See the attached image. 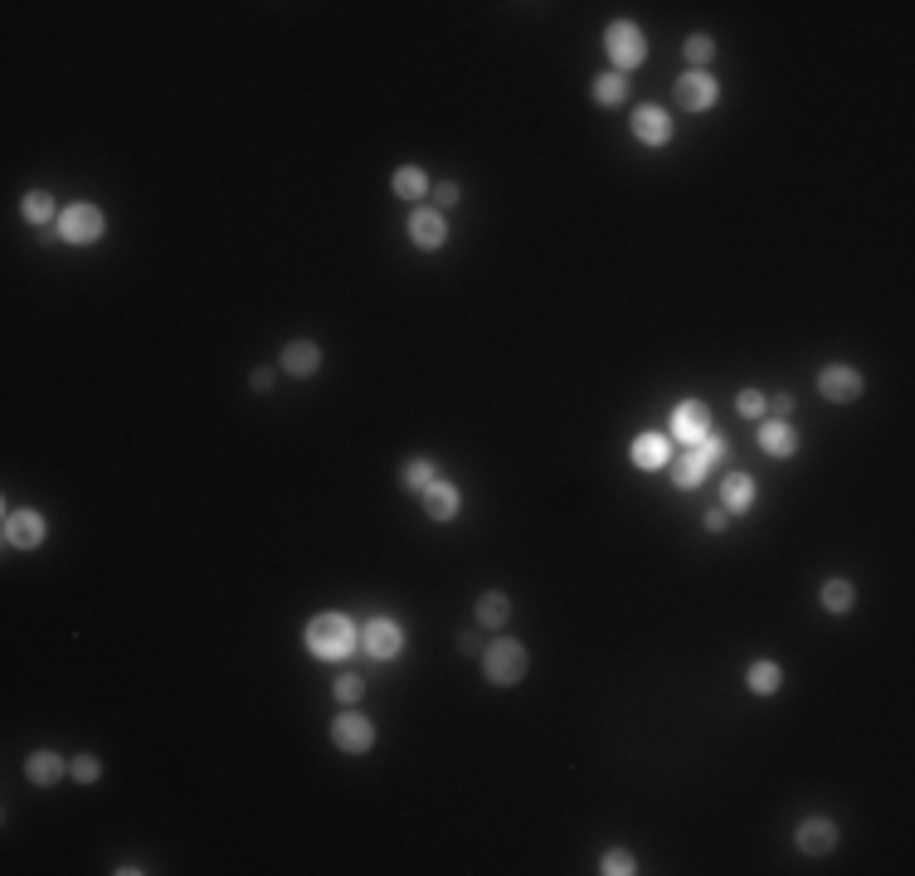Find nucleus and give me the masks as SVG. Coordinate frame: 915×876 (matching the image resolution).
Instances as JSON below:
<instances>
[{
  "label": "nucleus",
  "mask_w": 915,
  "mask_h": 876,
  "mask_svg": "<svg viewBox=\"0 0 915 876\" xmlns=\"http://www.w3.org/2000/svg\"><path fill=\"white\" fill-rule=\"evenodd\" d=\"M726 463V438L721 434H706L696 448H687V458L677 463V487H701V477L711 473V468H721Z\"/></svg>",
  "instance_id": "20e7f679"
},
{
  "label": "nucleus",
  "mask_w": 915,
  "mask_h": 876,
  "mask_svg": "<svg viewBox=\"0 0 915 876\" xmlns=\"http://www.w3.org/2000/svg\"><path fill=\"white\" fill-rule=\"evenodd\" d=\"M599 872L604 876H633L638 872V862H633V852H628V847H609V852L599 857Z\"/></svg>",
  "instance_id": "cd10ccee"
},
{
  "label": "nucleus",
  "mask_w": 915,
  "mask_h": 876,
  "mask_svg": "<svg viewBox=\"0 0 915 876\" xmlns=\"http://www.w3.org/2000/svg\"><path fill=\"white\" fill-rule=\"evenodd\" d=\"M623 98H628V78L623 73H599L594 78V103L599 108H619Z\"/></svg>",
  "instance_id": "393cba45"
},
{
  "label": "nucleus",
  "mask_w": 915,
  "mask_h": 876,
  "mask_svg": "<svg viewBox=\"0 0 915 876\" xmlns=\"http://www.w3.org/2000/svg\"><path fill=\"white\" fill-rule=\"evenodd\" d=\"M249 385H254L258 395H268V390H273V370H254V375H249Z\"/></svg>",
  "instance_id": "f704fd0d"
},
{
  "label": "nucleus",
  "mask_w": 915,
  "mask_h": 876,
  "mask_svg": "<svg viewBox=\"0 0 915 876\" xmlns=\"http://www.w3.org/2000/svg\"><path fill=\"white\" fill-rule=\"evenodd\" d=\"M463 200V190H458V181H439L434 185V205H443V210H453Z\"/></svg>",
  "instance_id": "473e14b6"
},
{
  "label": "nucleus",
  "mask_w": 915,
  "mask_h": 876,
  "mask_svg": "<svg viewBox=\"0 0 915 876\" xmlns=\"http://www.w3.org/2000/svg\"><path fill=\"white\" fill-rule=\"evenodd\" d=\"M716 98H721V83H716L706 69H687L682 78H677V103H682L687 112L716 108Z\"/></svg>",
  "instance_id": "6e6552de"
},
{
  "label": "nucleus",
  "mask_w": 915,
  "mask_h": 876,
  "mask_svg": "<svg viewBox=\"0 0 915 876\" xmlns=\"http://www.w3.org/2000/svg\"><path fill=\"white\" fill-rule=\"evenodd\" d=\"M760 448H765L769 458H794L799 453V429L789 419H765L760 424Z\"/></svg>",
  "instance_id": "dca6fc26"
},
{
  "label": "nucleus",
  "mask_w": 915,
  "mask_h": 876,
  "mask_svg": "<svg viewBox=\"0 0 915 876\" xmlns=\"http://www.w3.org/2000/svg\"><path fill=\"white\" fill-rule=\"evenodd\" d=\"M307 648H312V657H322V662H341V657H351L356 648H361L356 623L346 619V614H317V619L307 623Z\"/></svg>",
  "instance_id": "f257e3e1"
},
{
  "label": "nucleus",
  "mask_w": 915,
  "mask_h": 876,
  "mask_svg": "<svg viewBox=\"0 0 915 876\" xmlns=\"http://www.w3.org/2000/svg\"><path fill=\"white\" fill-rule=\"evenodd\" d=\"M862 390H867V380H862V370H852V365H823L818 370V395L833 404H852L862 400Z\"/></svg>",
  "instance_id": "0eeeda50"
},
{
  "label": "nucleus",
  "mask_w": 915,
  "mask_h": 876,
  "mask_svg": "<svg viewBox=\"0 0 915 876\" xmlns=\"http://www.w3.org/2000/svg\"><path fill=\"white\" fill-rule=\"evenodd\" d=\"M507 619H512V599H507L502 589L477 594V623H482V628H507Z\"/></svg>",
  "instance_id": "412c9836"
},
{
  "label": "nucleus",
  "mask_w": 915,
  "mask_h": 876,
  "mask_svg": "<svg viewBox=\"0 0 915 876\" xmlns=\"http://www.w3.org/2000/svg\"><path fill=\"white\" fill-rule=\"evenodd\" d=\"M735 409H740L745 419H765V395H760V390H740V395H735Z\"/></svg>",
  "instance_id": "2f4dec72"
},
{
  "label": "nucleus",
  "mask_w": 915,
  "mask_h": 876,
  "mask_svg": "<svg viewBox=\"0 0 915 876\" xmlns=\"http://www.w3.org/2000/svg\"><path fill=\"white\" fill-rule=\"evenodd\" d=\"M633 137H638L643 146H667L672 142V117H667V108H653V103L633 108Z\"/></svg>",
  "instance_id": "f8f14e48"
},
{
  "label": "nucleus",
  "mask_w": 915,
  "mask_h": 876,
  "mask_svg": "<svg viewBox=\"0 0 915 876\" xmlns=\"http://www.w3.org/2000/svg\"><path fill=\"white\" fill-rule=\"evenodd\" d=\"M64 774H69V765H64V755H54V750H35V755L25 760V779L39 784V789H54Z\"/></svg>",
  "instance_id": "a211bd4d"
},
{
  "label": "nucleus",
  "mask_w": 915,
  "mask_h": 876,
  "mask_svg": "<svg viewBox=\"0 0 915 876\" xmlns=\"http://www.w3.org/2000/svg\"><path fill=\"white\" fill-rule=\"evenodd\" d=\"M604 49H609V59H614V73H628L648 59V35H643L633 20H614V25L604 30Z\"/></svg>",
  "instance_id": "7ed1b4c3"
},
{
  "label": "nucleus",
  "mask_w": 915,
  "mask_h": 876,
  "mask_svg": "<svg viewBox=\"0 0 915 876\" xmlns=\"http://www.w3.org/2000/svg\"><path fill=\"white\" fill-rule=\"evenodd\" d=\"M69 774H74L78 784H98V779H103V765H98L93 755H74V760H69Z\"/></svg>",
  "instance_id": "7c9ffc66"
},
{
  "label": "nucleus",
  "mask_w": 915,
  "mask_h": 876,
  "mask_svg": "<svg viewBox=\"0 0 915 876\" xmlns=\"http://www.w3.org/2000/svg\"><path fill=\"white\" fill-rule=\"evenodd\" d=\"M283 370L297 375V380H302V375H317V370H322V346H317V341H288V346H283Z\"/></svg>",
  "instance_id": "6ab92c4d"
},
{
  "label": "nucleus",
  "mask_w": 915,
  "mask_h": 876,
  "mask_svg": "<svg viewBox=\"0 0 915 876\" xmlns=\"http://www.w3.org/2000/svg\"><path fill=\"white\" fill-rule=\"evenodd\" d=\"M103 224H108V219H103L98 205L78 200V205H69V210L59 215V234H64V244H98Z\"/></svg>",
  "instance_id": "39448f33"
},
{
  "label": "nucleus",
  "mask_w": 915,
  "mask_h": 876,
  "mask_svg": "<svg viewBox=\"0 0 915 876\" xmlns=\"http://www.w3.org/2000/svg\"><path fill=\"white\" fill-rule=\"evenodd\" d=\"M400 482H404V492H424V487L439 482V463L434 458H409L400 468Z\"/></svg>",
  "instance_id": "5701e85b"
},
{
  "label": "nucleus",
  "mask_w": 915,
  "mask_h": 876,
  "mask_svg": "<svg viewBox=\"0 0 915 876\" xmlns=\"http://www.w3.org/2000/svg\"><path fill=\"white\" fill-rule=\"evenodd\" d=\"M458 648H463V653H482V638H477V633H463Z\"/></svg>",
  "instance_id": "c9c22d12"
},
{
  "label": "nucleus",
  "mask_w": 915,
  "mask_h": 876,
  "mask_svg": "<svg viewBox=\"0 0 915 876\" xmlns=\"http://www.w3.org/2000/svg\"><path fill=\"white\" fill-rule=\"evenodd\" d=\"M794 847L808 852V857L833 852V847H838V823H833V818H804V823H799V833H794Z\"/></svg>",
  "instance_id": "ddd939ff"
},
{
  "label": "nucleus",
  "mask_w": 915,
  "mask_h": 876,
  "mask_svg": "<svg viewBox=\"0 0 915 876\" xmlns=\"http://www.w3.org/2000/svg\"><path fill=\"white\" fill-rule=\"evenodd\" d=\"M361 648H366V657H375V662H385V657H400L404 628L395 619H370L366 628H361Z\"/></svg>",
  "instance_id": "9d476101"
},
{
  "label": "nucleus",
  "mask_w": 915,
  "mask_h": 876,
  "mask_svg": "<svg viewBox=\"0 0 915 876\" xmlns=\"http://www.w3.org/2000/svg\"><path fill=\"white\" fill-rule=\"evenodd\" d=\"M390 190H395L400 200H424V195H429V176H424L419 166H400L395 181H390Z\"/></svg>",
  "instance_id": "b1692460"
},
{
  "label": "nucleus",
  "mask_w": 915,
  "mask_h": 876,
  "mask_svg": "<svg viewBox=\"0 0 915 876\" xmlns=\"http://www.w3.org/2000/svg\"><path fill=\"white\" fill-rule=\"evenodd\" d=\"M331 745H336V750H346V755H366L370 745H375V726H370V716H361V711H341V716L331 721Z\"/></svg>",
  "instance_id": "423d86ee"
},
{
  "label": "nucleus",
  "mask_w": 915,
  "mask_h": 876,
  "mask_svg": "<svg viewBox=\"0 0 915 876\" xmlns=\"http://www.w3.org/2000/svg\"><path fill=\"white\" fill-rule=\"evenodd\" d=\"M419 497H424V511H429L434 521H453V516L463 511V492H458L453 482H443V477L434 482V487H424Z\"/></svg>",
  "instance_id": "f3484780"
},
{
  "label": "nucleus",
  "mask_w": 915,
  "mask_h": 876,
  "mask_svg": "<svg viewBox=\"0 0 915 876\" xmlns=\"http://www.w3.org/2000/svg\"><path fill=\"white\" fill-rule=\"evenodd\" d=\"M721 502L731 511H750L755 507V477L750 473H731L726 482H721Z\"/></svg>",
  "instance_id": "4be33fe9"
},
{
  "label": "nucleus",
  "mask_w": 915,
  "mask_h": 876,
  "mask_svg": "<svg viewBox=\"0 0 915 876\" xmlns=\"http://www.w3.org/2000/svg\"><path fill=\"white\" fill-rule=\"evenodd\" d=\"M366 696V677H356V672H346V677H336V701H346V706H356Z\"/></svg>",
  "instance_id": "c756f323"
},
{
  "label": "nucleus",
  "mask_w": 915,
  "mask_h": 876,
  "mask_svg": "<svg viewBox=\"0 0 915 876\" xmlns=\"http://www.w3.org/2000/svg\"><path fill=\"white\" fill-rule=\"evenodd\" d=\"M526 672H531V653L516 638H497L492 648H482V677L492 687H516Z\"/></svg>",
  "instance_id": "f03ea898"
},
{
  "label": "nucleus",
  "mask_w": 915,
  "mask_h": 876,
  "mask_svg": "<svg viewBox=\"0 0 915 876\" xmlns=\"http://www.w3.org/2000/svg\"><path fill=\"white\" fill-rule=\"evenodd\" d=\"M765 409L774 414V419H789V414H794V395H789V390H779V395H765Z\"/></svg>",
  "instance_id": "72a5a7b5"
},
{
  "label": "nucleus",
  "mask_w": 915,
  "mask_h": 876,
  "mask_svg": "<svg viewBox=\"0 0 915 876\" xmlns=\"http://www.w3.org/2000/svg\"><path fill=\"white\" fill-rule=\"evenodd\" d=\"M20 210H25L30 224H49V219H54V195H49V190H30V195L20 200Z\"/></svg>",
  "instance_id": "bb28decb"
},
{
  "label": "nucleus",
  "mask_w": 915,
  "mask_h": 876,
  "mask_svg": "<svg viewBox=\"0 0 915 876\" xmlns=\"http://www.w3.org/2000/svg\"><path fill=\"white\" fill-rule=\"evenodd\" d=\"M706 531H726V511H706Z\"/></svg>",
  "instance_id": "e433bc0d"
},
{
  "label": "nucleus",
  "mask_w": 915,
  "mask_h": 876,
  "mask_svg": "<svg viewBox=\"0 0 915 876\" xmlns=\"http://www.w3.org/2000/svg\"><path fill=\"white\" fill-rule=\"evenodd\" d=\"M818 599H823L828 614H847V609L857 604V589H852V580H828L818 589Z\"/></svg>",
  "instance_id": "a878e982"
},
{
  "label": "nucleus",
  "mask_w": 915,
  "mask_h": 876,
  "mask_svg": "<svg viewBox=\"0 0 915 876\" xmlns=\"http://www.w3.org/2000/svg\"><path fill=\"white\" fill-rule=\"evenodd\" d=\"M5 546L10 550H39L44 546V516L35 507L5 511Z\"/></svg>",
  "instance_id": "1a4fd4ad"
},
{
  "label": "nucleus",
  "mask_w": 915,
  "mask_h": 876,
  "mask_svg": "<svg viewBox=\"0 0 915 876\" xmlns=\"http://www.w3.org/2000/svg\"><path fill=\"white\" fill-rule=\"evenodd\" d=\"M706 434H711V409L701 400H682L672 409V438H682L687 448H696Z\"/></svg>",
  "instance_id": "9b49d317"
},
{
  "label": "nucleus",
  "mask_w": 915,
  "mask_h": 876,
  "mask_svg": "<svg viewBox=\"0 0 915 876\" xmlns=\"http://www.w3.org/2000/svg\"><path fill=\"white\" fill-rule=\"evenodd\" d=\"M409 239H414L419 249L434 254V249L448 244V219H443L439 210H414V215H409Z\"/></svg>",
  "instance_id": "2eb2a0df"
},
{
  "label": "nucleus",
  "mask_w": 915,
  "mask_h": 876,
  "mask_svg": "<svg viewBox=\"0 0 915 876\" xmlns=\"http://www.w3.org/2000/svg\"><path fill=\"white\" fill-rule=\"evenodd\" d=\"M779 682H784V667L774 662V657H760V662H750L745 667V687L755 696H774L779 692Z\"/></svg>",
  "instance_id": "aec40b11"
},
{
  "label": "nucleus",
  "mask_w": 915,
  "mask_h": 876,
  "mask_svg": "<svg viewBox=\"0 0 915 876\" xmlns=\"http://www.w3.org/2000/svg\"><path fill=\"white\" fill-rule=\"evenodd\" d=\"M633 468H643V473H658V468H667L672 463V438L667 434H638L633 438Z\"/></svg>",
  "instance_id": "4468645a"
},
{
  "label": "nucleus",
  "mask_w": 915,
  "mask_h": 876,
  "mask_svg": "<svg viewBox=\"0 0 915 876\" xmlns=\"http://www.w3.org/2000/svg\"><path fill=\"white\" fill-rule=\"evenodd\" d=\"M687 59H692L696 69H701V64H711V59H716V39L711 35H687Z\"/></svg>",
  "instance_id": "c85d7f7f"
}]
</instances>
